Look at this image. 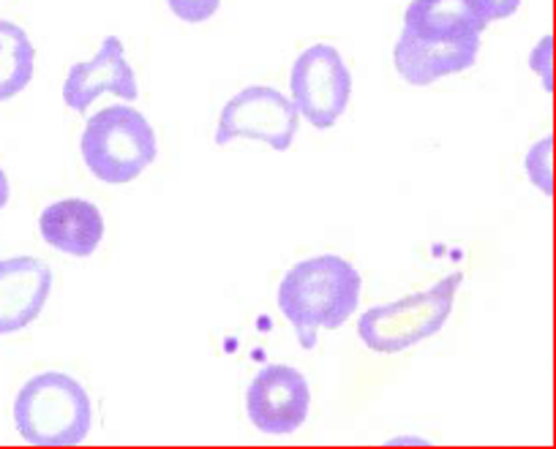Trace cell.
Masks as SVG:
<instances>
[{
    "mask_svg": "<svg viewBox=\"0 0 556 449\" xmlns=\"http://www.w3.org/2000/svg\"><path fill=\"white\" fill-rule=\"evenodd\" d=\"M363 278L352 261L336 254L303 259L285 272L276 292L281 317L303 349L317 346L319 330H339L361 306Z\"/></svg>",
    "mask_w": 556,
    "mask_h": 449,
    "instance_id": "1",
    "label": "cell"
},
{
    "mask_svg": "<svg viewBox=\"0 0 556 449\" xmlns=\"http://www.w3.org/2000/svg\"><path fill=\"white\" fill-rule=\"evenodd\" d=\"M14 427L34 447H77L93 427L88 389L63 371L36 373L14 398Z\"/></svg>",
    "mask_w": 556,
    "mask_h": 449,
    "instance_id": "2",
    "label": "cell"
},
{
    "mask_svg": "<svg viewBox=\"0 0 556 449\" xmlns=\"http://www.w3.org/2000/svg\"><path fill=\"white\" fill-rule=\"evenodd\" d=\"M79 153L96 180L106 185H126L156 162V131L131 104H112L85 120Z\"/></svg>",
    "mask_w": 556,
    "mask_h": 449,
    "instance_id": "3",
    "label": "cell"
},
{
    "mask_svg": "<svg viewBox=\"0 0 556 449\" xmlns=\"http://www.w3.org/2000/svg\"><path fill=\"white\" fill-rule=\"evenodd\" d=\"M464 272H451L426 292L406 294L395 303L374 306L357 319V335L377 355H399L434 338L451 319Z\"/></svg>",
    "mask_w": 556,
    "mask_h": 449,
    "instance_id": "4",
    "label": "cell"
},
{
    "mask_svg": "<svg viewBox=\"0 0 556 449\" xmlns=\"http://www.w3.org/2000/svg\"><path fill=\"white\" fill-rule=\"evenodd\" d=\"M301 131V115L290 95L270 85H249L224 104L213 142L218 147L235 139H256L285 153Z\"/></svg>",
    "mask_w": 556,
    "mask_h": 449,
    "instance_id": "5",
    "label": "cell"
},
{
    "mask_svg": "<svg viewBox=\"0 0 556 449\" xmlns=\"http://www.w3.org/2000/svg\"><path fill=\"white\" fill-rule=\"evenodd\" d=\"M290 99L298 115L319 131H328L341 120L352 99V74L336 47L314 44L295 57Z\"/></svg>",
    "mask_w": 556,
    "mask_h": 449,
    "instance_id": "6",
    "label": "cell"
},
{
    "mask_svg": "<svg viewBox=\"0 0 556 449\" xmlns=\"http://www.w3.org/2000/svg\"><path fill=\"white\" fill-rule=\"evenodd\" d=\"M312 411V387L295 365L270 362L245 387V414L265 436H292Z\"/></svg>",
    "mask_w": 556,
    "mask_h": 449,
    "instance_id": "7",
    "label": "cell"
},
{
    "mask_svg": "<svg viewBox=\"0 0 556 449\" xmlns=\"http://www.w3.org/2000/svg\"><path fill=\"white\" fill-rule=\"evenodd\" d=\"M104 93L131 104L139 99L137 74L126 61V47L117 36H106L99 52L90 61L74 63L63 79V104L79 115H85L90 104Z\"/></svg>",
    "mask_w": 556,
    "mask_h": 449,
    "instance_id": "8",
    "label": "cell"
},
{
    "mask_svg": "<svg viewBox=\"0 0 556 449\" xmlns=\"http://www.w3.org/2000/svg\"><path fill=\"white\" fill-rule=\"evenodd\" d=\"M52 267L36 256L0 259V335L30 328L52 294Z\"/></svg>",
    "mask_w": 556,
    "mask_h": 449,
    "instance_id": "9",
    "label": "cell"
},
{
    "mask_svg": "<svg viewBox=\"0 0 556 449\" xmlns=\"http://www.w3.org/2000/svg\"><path fill=\"white\" fill-rule=\"evenodd\" d=\"M480 55V36L453 41H424L401 28L393 50L395 72L404 82L415 88H426L440 79L462 74L475 66Z\"/></svg>",
    "mask_w": 556,
    "mask_h": 449,
    "instance_id": "10",
    "label": "cell"
},
{
    "mask_svg": "<svg viewBox=\"0 0 556 449\" xmlns=\"http://www.w3.org/2000/svg\"><path fill=\"white\" fill-rule=\"evenodd\" d=\"M104 216L88 200H58L39 216V232L50 248L88 259L104 240Z\"/></svg>",
    "mask_w": 556,
    "mask_h": 449,
    "instance_id": "11",
    "label": "cell"
},
{
    "mask_svg": "<svg viewBox=\"0 0 556 449\" xmlns=\"http://www.w3.org/2000/svg\"><path fill=\"white\" fill-rule=\"evenodd\" d=\"M489 25L478 0H412L404 12V30L424 41L483 36Z\"/></svg>",
    "mask_w": 556,
    "mask_h": 449,
    "instance_id": "12",
    "label": "cell"
},
{
    "mask_svg": "<svg viewBox=\"0 0 556 449\" xmlns=\"http://www.w3.org/2000/svg\"><path fill=\"white\" fill-rule=\"evenodd\" d=\"M36 72V47L28 30L0 17V104L12 101L30 85Z\"/></svg>",
    "mask_w": 556,
    "mask_h": 449,
    "instance_id": "13",
    "label": "cell"
},
{
    "mask_svg": "<svg viewBox=\"0 0 556 449\" xmlns=\"http://www.w3.org/2000/svg\"><path fill=\"white\" fill-rule=\"evenodd\" d=\"M523 172L529 183L545 196H554V133L538 139L523 156Z\"/></svg>",
    "mask_w": 556,
    "mask_h": 449,
    "instance_id": "14",
    "label": "cell"
},
{
    "mask_svg": "<svg viewBox=\"0 0 556 449\" xmlns=\"http://www.w3.org/2000/svg\"><path fill=\"white\" fill-rule=\"evenodd\" d=\"M529 68L534 74H540V82H543L545 93H554V36L545 34L534 44V50L529 52Z\"/></svg>",
    "mask_w": 556,
    "mask_h": 449,
    "instance_id": "15",
    "label": "cell"
},
{
    "mask_svg": "<svg viewBox=\"0 0 556 449\" xmlns=\"http://www.w3.org/2000/svg\"><path fill=\"white\" fill-rule=\"evenodd\" d=\"M169 12L189 25L207 23L222 9V0H167Z\"/></svg>",
    "mask_w": 556,
    "mask_h": 449,
    "instance_id": "16",
    "label": "cell"
},
{
    "mask_svg": "<svg viewBox=\"0 0 556 449\" xmlns=\"http://www.w3.org/2000/svg\"><path fill=\"white\" fill-rule=\"evenodd\" d=\"M478 3L483 7L489 23H500V20L513 17L518 12V7H521V0H478Z\"/></svg>",
    "mask_w": 556,
    "mask_h": 449,
    "instance_id": "17",
    "label": "cell"
},
{
    "mask_svg": "<svg viewBox=\"0 0 556 449\" xmlns=\"http://www.w3.org/2000/svg\"><path fill=\"white\" fill-rule=\"evenodd\" d=\"M9 196H12V185H9L7 172H3V167H0V210L9 205Z\"/></svg>",
    "mask_w": 556,
    "mask_h": 449,
    "instance_id": "18",
    "label": "cell"
}]
</instances>
